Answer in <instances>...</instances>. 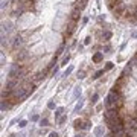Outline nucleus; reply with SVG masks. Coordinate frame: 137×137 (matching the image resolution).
<instances>
[{
	"label": "nucleus",
	"mask_w": 137,
	"mask_h": 137,
	"mask_svg": "<svg viewBox=\"0 0 137 137\" xmlns=\"http://www.w3.org/2000/svg\"><path fill=\"white\" fill-rule=\"evenodd\" d=\"M47 108H49V110H53V108H55V102H52V101H50V102L47 104Z\"/></svg>",
	"instance_id": "20"
},
{
	"label": "nucleus",
	"mask_w": 137,
	"mask_h": 137,
	"mask_svg": "<svg viewBox=\"0 0 137 137\" xmlns=\"http://www.w3.org/2000/svg\"><path fill=\"white\" fill-rule=\"evenodd\" d=\"M75 137H82V136H81V134H78V136H75Z\"/></svg>",
	"instance_id": "29"
},
{
	"label": "nucleus",
	"mask_w": 137,
	"mask_h": 137,
	"mask_svg": "<svg viewBox=\"0 0 137 137\" xmlns=\"http://www.w3.org/2000/svg\"><path fill=\"white\" fill-rule=\"evenodd\" d=\"M72 70H73V67H72V66H70V67H69V69H67V70H66V72H64V76H69V75H70V73H72Z\"/></svg>",
	"instance_id": "19"
},
{
	"label": "nucleus",
	"mask_w": 137,
	"mask_h": 137,
	"mask_svg": "<svg viewBox=\"0 0 137 137\" xmlns=\"http://www.w3.org/2000/svg\"><path fill=\"white\" fill-rule=\"evenodd\" d=\"M94 134H96V136H101V134H102V127H97V128L94 130Z\"/></svg>",
	"instance_id": "18"
},
{
	"label": "nucleus",
	"mask_w": 137,
	"mask_h": 137,
	"mask_svg": "<svg viewBox=\"0 0 137 137\" xmlns=\"http://www.w3.org/2000/svg\"><path fill=\"white\" fill-rule=\"evenodd\" d=\"M38 119H40V116H38V114H34V116H32V120H34V122H37Z\"/></svg>",
	"instance_id": "25"
},
{
	"label": "nucleus",
	"mask_w": 137,
	"mask_h": 137,
	"mask_svg": "<svg viewBox=\"0 0 137 137\" xmlns=\"http://www.w3.org/2000/svg\"><path fill=\"white\" fill-rule=\"evenodd\" d=\"M49 137H59L56 133H50V134H49Z\"/></svg>",
	"instance_id": "27"
},
{
	"label": "nucleus",
	"mask_w": 137,
	"mask_h": 137,
	"mask_svg": "<svg viewBox=\"0 0 137 137\" xmlns=\"http://www.w3.org/2000/svg\"><path fill=\"white\" fill-rule=\"evenodd\" d=\"M90 41H91V37H87V38H85V44H90Z\"/></svg>",
	"instance_id": "26"
},
{
	"label": "nucleus",
	"mask_w": 137,
	"mask_h": 137,
	"mask_svg": "<svg viewBox=\"0 0 137 137\" xmlns=\"http://www.w3.org/2000/svg\"><path fill=\"white\" fill-rule=\"evenodd\" d=\"M8 108H11V104H9L8 101H5V99H3V101H2V113H5V111H6Z\"/></svg>",
	"instance_id": "6"
},
{
	"label": "nucleus",
	"mask_w": 137,
	"mask_h": 137,
	"mask_svg": "<svg viewBox=\"0 0 137 137\" xmlns=\"http://www.w3.org/2000/svg\"><path fill=\"white\" fill-rule=\"evenodd\" d=\"M110 38H111V32H108V31H107V32H104V34H102V40H110Z\"/></svg>",
	"instance_id": "10"
},
{
	"label": "nucleus",
	"mask_w": 137,
	"mask_h": 137,
	"mask_svg": "<svg viewBox=\"0 0 137 137\" xmlns=\"http://www.w3.org/2000/svg\"><path fill=\"white\" fill-rule=\"evenodd\" d=\"M81 128H84V130H89V128H90V123H89V122L82 123V127H81Z\"/></svg>",
	"instance_id": "23"
},
{
	"label": "nucleus",
	"mask_w": 137,
	"mask_h": 137,
	"mask_svg": "<svg viewBox=\"0 0 137 137\" xmlns=\"http://www.w3.org/2000/svg\"><path fill=\"white\" fill-rule=\"evenodd\" d=\"M111 137H127V134H125V131H123V130H119V131H114Z\"/></svg>",
	"instance_id": "5"
},
{
	"label": "nucleus",
	"mask_w": 137,
	"mask_h": 137,
	"mask_svg": "<svg viewBox=\"0 0 137 137\" xmlns=\"http://www.w3.org/2000/svg\"><path fill=\"white\" fill-rule=\"evenodd\" d=\"M102 59H104V52H97L93 56V63H99V61H102Z\"/></svg>",
	"instance_id": "4"
},
{
	"label": "nucleus",
	"mask_w": 137,
	"mask_h": 137,
	"mask_svg": "<svg viewBox=\"0 0 137 137\" xmlns=\"http://www.w3.org/2000/svg\"><path fill=\"white\" fill-rule=\"evenodd\" d=\"M26 125H28V122H26V120H20V125H18V127H20V128H24Z\"/></svg>",
	"instance_id": "22"
},
{
	"label": "nucleus",
	"mask_w": 137,
	"mask_h": 137,
	"mask_svg": "<svg viewBox=\"0 0 137 137\" xmlns=\"http://www.w3.org/2000/svg\"><path fill=\"white\" fill-rule=\"evenodd\" d=\"M116 117H119L117 110H116V108H107V111H105V119H107V120H113V119H116Z\"/></svg>",
	"instance_id": "1"
},
{
	"label": "nucleus",
	"mask_w": 137,
	"mask_h": 137,
	"mask_svg": "<svg viewBox=\"0 0 137 137\" xmlns=\"http://www.w3.org/2000/svg\"><path fill=\"white\" fill-rule=\"evenodd\" d=\"M20 46H23V40H21V37H17V38L14 40V47L17 49V47H20Z\"/></svg>",
	"instance_id": "7"
},
{
	"label": "nucleus",
	"mask_w": 137,
	"mask_h": 137,
	"mask_svg": "<svg viewBox=\"0 0 137 137\" xmlns=\"http://www.w3.org/2000/svg\"><path fill=\"white\" fill-rule=\"evenodd\" d=\"M104 72H105V70H97V72L94 73V76H93V78H94V79H97V78H101V75H104Z\"/></svg>",
	"instance_id": "12"
},
{
	"label": "nucleus",
	"mask_w": 137,
	"mask_h": 137,
	"mask_svg": "<svg viewBox=\"0 0 137 137\" xmlns=\"http://www.w3.org/2000/svg\"><path fill=\"white\" fill-rule=\"evenodd\" d=\"M82 105H84V101H82V99H79V102L76 104V107H75V113H78V111L82 108Z\"/></svg>",
	"instance_id": "9"
},
{
	"label": "nucleus",
	"mask_w": 137,
	"mask_h": 137,
	"mask_svg": "<svg viewBox=\"0 0 137 137\" xmlns=\"http://www.w3.org/2000/svg\"><path fill=\"white\" fill-rule=\"evenodd\" d=\"M97 99H99V94L94 93V94L91 96V104H96V102H97Z\"/></svg>",
	"instance_id": "16"
},
{
	"label": "nucleus",
	"mask_w": 137,
	"mask_h": 137,
	"mask_svg": "<svg viewBox=\"0 0 137 137\" xmlns=\"http://www.w3.org/2000/svg\"><path fill=\"white\" fill-rule=\"evenodd\" d=\"M69 59H70V55H67V56H64V58H63V61H61V66H66V64L69 63Z\"/></svg>",
	"instance_id": "14"
},
{
	"label": "nucleus",
	"mask_w": 137,
	"mask_h": 137,
	"mask_svg": "<svg viewBox=\"0 0 137 137\" xmlns=\"http://www.w3.org/2000/svg\"><path fill=\"white\" fill-rule=\"evenodd\" d=\"M44 76H46V70H44V72H40L38 75H37V76H35V81H37V82H38V81H41V79H44Z\"/></svg>",
	"instance_id": "8"
},
{
	"label": "nucleus",
	"mask_w": 137,
	"mask_h": 137,
	"mask_svg": "<svg viewBox=\"0 0 137 137\" xmlns=\"http://www.w3.org/2000/svg\"><path fill=\"white\" fill-rule=\"evenodd\" d=\"M63 111H64L63 108H58V110H56V113H55V117H56V119H59L61 116H63Z\"/></svg>",
	"instance_id": "11"
},
{
	"label": "nucleus",
	"mask_w": 137,
	"mask_h": 137,
	"mask_svg": "<svg viewBox=\"0 0 137 137\" xmlns=\"http://www.w3.org/2000/svg\"><path fill=\"white\" fill-rule=\"evenodd\" d=\"M79 94H81V87H76V89H75V91H73V96L78 97Z\"/></svg>",
	"instance_id": "13"
},
{
	"label": "nucleus",
	"mask_w": 137,
	"mask_h": 137,
	"mask_svg": "<svg viewBox=\"0 0 137 137\" xmlns=\"http://www.w3.org/2000/svg\"><path fill=\"white\" fill-rule=\"evenodd\" d=\"M28 50H20L18 53H17V61H23V59H26L28 58Z\"/></svg>",
	"instance_id": "2"
},
{
	"label": "nucleus",
	"mask_w": 137,
	"mask_h": 137,
	"mask_svg": "<svg viewBox=\"0 0 137 137\" xmlns=\"http://www.w3.org/2000/svg\"><path fill=\"white\" fill-rule=\"evenodd\" d=\"M131 37H133V38H137V31H134V32H133V35H131Z\"/></svg>",
	"instance_id": "28"
},
{
	"label": "nucleus",
	"mask_w": 137,
	"mask_h": 137,
	"mask_svg": "<svg viewBox=\"0 0 137 137\" xmlns=\"http://www.w3.org/2000/svg\"><path fill=\"white\" fill-rule=\"evenodd\" d=\"M78 78H79V79L85 78V76H84V72H78Z\"/></svg>",
	"instance_id": "24"
},
{
	"label": "nucleus",
	"mask_w": 137,
	"mask_h": 137,
	"mask_svg": "<svg viewBox=\"0 0 137 137\" xmlns=\"http://www.w3.org/2000/svg\"><path fill=\"white\" fill-rule=\"evenodd\" d=\"M111 69H113V63H107V66H105L104 70H111Z\"/></svg>",
	"instance_id": "21"
},
{
	"label": "nucleus",
	"mask_w": 137,
	"mask_h": 137,
	"mask_svg": "<svg viewBox=\"0 0 137 137\" xmlns=\"http://www.w3.org/2000/svg\"><path fill=\"white\" fill-rule=\"evenodd\" d=\"M128 128H131L133 131H137V117L128 120Z\"/></svg>",
	"instance_id": "3"
},
{
	"label": "nucleus",
	"mask_w": 137,
	"mask_h": 137,
	"mask_svg": "<svg viewBox=\"0 0 137 137\" xmlns=\"http://www.w3.org/2000/svg\"><path fill=\"white\" fill-rule=\"evenodd\" d=\"M40 125H41V127H47V125H49V120H47L46 117L41 119V120H40Z\"/></svg>",
	"instance_id": "15"
},
{
	"label": "nucleus",
	"mask_w": 137,
	"mask_h": 137,
	"mask_svg": "<svg viewBox=\"0 0 137 137\" xmlns=\"http://www.w3.org/2000/svg\"><path fill=\"white\" fill-rule=\"evenodd\" d=\"M66 119H67V116H61V117L58 119V123H59V125H63V123L66 122Z\"/></svg>",
	"instance_id": "17"
}]
</instances>
